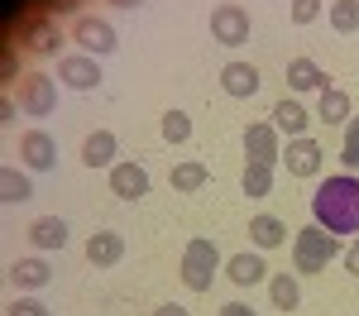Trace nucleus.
I'll list each match as a JSON object with an SVG mask.
<instances>
[{"label":"nucleus","instance_id":"4be33fe9","mask_svg":"<svg viewBox=\"0 0 359 316\" xmlns=\"http://www.w3.org/2000/svg\"><path fill=\"white\" fill-rule=\"evenodd\" d=\"M316 115H321L326 125H345V120H350V96H345L340 86H326V91H321V106H316Z\"/></svg>","mask_w":359,"mask_h":316},{"label":"nucleus","instance_id":"0eeeda50","mask_svg":"<svg viewBox=\"0 0 359 316\" xmlns=\"http://www.w3.org/2000/svg\"><path fill=\"white\" fill-rule=\"evenodd\" d=\"M211 34H216V43H225V48H240L249 39L245 5H216V10H211Z\"/></svg>","mask_w":359,"mask_h":316},{"label":"nucleus","instance_id":"6e6552de","mask_svg":"<svg viewBox=\"0 0 359 316\" xmlns=\"http://www.w3.org/2000/svg\"><path fill=\"white\" fill-rule=\"evenodd\" d=\"M321 139H311V135H302V139H292L287 149H283V168L292 172V177H316L321 172Z\"/></svg>","mask_w":359,"mask_h":316},{"label":"nucleus","instance_id":"6ab92c4d","mask_svg":"<svg viewBox=\"0 0 359 316\" xmlns=\"http://www.w3.org/2000/svg\"><path fill=\"white\" fill-rule=\"evenodd\" d=\"M264 273H269V268H264V259H259V254H235L230 263H225V278H230V283H240V287L264 283Z\"/></svg>","mask_w":359,"mask_h":316},{"label":"nucleus","instance_id":"e433bc0d","mask_svg":"<svg viewBox=\"0 0 359 316\" xmlns=\"http://www.w3.org/2000/svg\"><path fill=\"white\" fill-rule=\"evenodd\" d=\"M154 316H187V307H177V302H168V307H158Z\"/></svg>","mask_w":359,"mask_h":316},{"label":"nucleus","instance_id":"aec40b11","mask_svg":"<svg viewBox=\"0 0 359 316\" xmlns=\"http://www.w3.org/2000/svg\"><path fill=\"white\" fill-rule=\"evenodd\" d=\"M249 235H254V245H259V249H278V245H283V235H292V230L283 226L278 216H254V221H249Z\"/></svg>","mask_w":359,"mask_h":316},{"label":"nucleus","instance_id":"2f4dec72","mask_svg":"<svg viewBox=\"0 0 359 316\" xmlns=\"http://www.w3.org/2000/svg\"><path fill=\"white\" fill-rule=\"evenodd\" d=\"M340 163L350 172H359V144H345V153H340Z\"/></svg>","mask_w":359,"mask_h":316},{"label":"nucleus","instance_id":"bb28decb","mask_svg":"<svg viewBox=\"0 0 359 316\" xmlns=\"http://www.w3.org/2000/svg\"><path fill=\"white\" fill-rule=\"evenodd\" d=\"M172 187H177V192L206 187V163H177V168H172Z\"/></svg>","mask_w":359,"mask_h":316},{"label":"nucleus","instance_id":"a211bd4d","mask_svg":"<svg viewBox=\"0 0 359 316\" xmlns=\"http://www.w3.org/2000/svg\"><path fill=\"white\" fill-rule=\"evenodd\" d=\"M29 240H34V249H62V245H67V221L39 216V221L29 226Z\"/></svg>","mask_w":359,"mask_h":316},{"label":"nucleus","instance_id":"7c9ffc66","mask_svg":"<svg viewBox=\"0 0 359 316\" xmlns=\"http://www.w3.org/2000/svg\"><path fill=\"white\" fill-rule=\"evenodd\" d=\"M15 72H20V57L5 48V57H0V77H5V82H15Z\"/></svg>","mask_w":359,"mask_h":316},{"label":"nucleus","instance_id":"ddd939ff","mask_svg":"<svg viewBox=\"0 0 359 316\" xmlns=\"http://www.w3.org/2000/svg\"><path fill=\"white\" fill-rule=\"evenodd\" d=\"M245 153H249V158H259V163H273V158H278L273 120H259V125H249V130H245Z\"/></svg>","mask_w":359,"mask_h":316},{"label":"nucleus","instance_id":"9b49d317","mask_svg":"<svg viewBox=\"0 0 359 316\" xmlns=\"http://www.w3.org/2000/svg\"><path fill=\"white\" fill-rule=\"evenodd\" d=\"M111 192L125 197V201L144 197V192H149V172L139 168V163H130V158H120V163L111 168Z\"/></svg>","mask_w":359,"mask_h":316},{"label":"nucleus","instance_id":"1a4fd4ad","mask_svg":"<svg viewBox=\"0 0 359 316\" xmlns=\"http://www.w3.org/2000/svg\"><path fill=\"white\" fill-rule=\"evenodd\" d=\"M20 158H25V168L48 172L57 163V139L48 130H25V135H20Z\"/></svg>","mask_w":359,"mask_h":316},{"label":"nucleus","instance_id":"20e7f679","mask_svg":"<svg viewBox=\"0 0 359 316\" xmlns=\"http://www.w3.org/2000/svg\"><path fill=\"white\" fill-rule=\"evenodd\" d=\"M15 39H20L25 48H34V53H57V48H62V34H57V25H53V20H43L39 10L15 20Z\"/></svg>","mask_w":359,"mask_h":316},{"label":"nucleus","instance_id":"9d476101","mask_svg":"<svg viewBox=\"0 0 359 316\" xmlns=\"http://www.w3.org/2000/svg\"><path fill=\"white\" fill-rule=\"evenodd\" d=\"M57 82L72 86V91H91V86L101 82V67H96L91 53H67L62 62H57Z\"/></svg>","mask_w":359,"mask_h":316},{"label":"nucleus","instance_id":"4c0bfd02","mask_svg":"<svg viewBox=\"0 0 359 316\" xmlns=\"http://www.w3.org/2000/svg\"><path fill=\"white\" fill-rule=\"evenodd\" d=\"M111 5H120V10H135V5H144V0H111Z\"/></svg>","mask_w":359,"mask_h":316},{"label":"nucleus","instance_id":"2eb2a0df","mask_svg":"<svg viewBox=\"0 0 359 316\" xmlns=\"http://www.w3.org/2000/svg\"><path fill=\"white\" fill-rule=\"evenodd\" d=\"M86 259L101 263V268H106V263H120V259H125V235H115V230H96V235L86 240Z\"/></svg>","mask_w":359,"mask_h":316},{"label":"nucleus","instance_id":"7ed1b4c3","mask_svg":"<svg viewBox=\"0 0 359 316\" xmlns=\"http://www.w3.org/2000/svg\"><path fill=\"white\" fill-rule=\"evenodd\" d=\"M216 273H221V249L206 235L187 240V249H182V283L192 287V292H206V287L216 283Z\"/></svg>","mask_w":359,"mask_h":316},{"label":"nucleus","instance_id":"412c9836","mask_svg":"<svg viewBox=\"0 0 359 316\" xmlns=\"http://www.w3.org/2000/svg\"><path fill=\"white\" fill-rule=\"evenodd\" d=\"M10 278H15V287H29V292H34V287H43V283H48L53 273H48V263H43V259H15Z\"/></svg>","mask_w":359,"mask_h":316},{"label":"nucleus","instance_id":"393cba45","mask_svg":"<svg viewBox=\"0 0 359 316\" xmlns=\"http://www.w3.org/2000/svg\"><path fill=\"white\" fill-rule=\"evenodd\" d=\"M0 197L10 201V206H15V201H29V197H34V182H29V172L5 168V172H0Z\"/></svg>","mask_w":359,"mask_h":316},{"label":"nucleus","instance_id":"dca6fc26","mask_svg":"<svg viewBox=\"0 0 359 316\" xmlns=\"http://www.w3.org/2000/svg\"><path fill=\"white\" fill-rule=\"evenodd\" d=\"M82 163L86 168H115V135L111 130H91V135H86Z\"/></svg>","mask_w":359,"mask_h":316},{"label":"nucleus","instance_id":"c756f323","mask_svg":"<svg viewBox=\"0 0 359 316\" xmlns=\"http://www.w3.org/2000/svg\"><path fill=\"white\" fill-rule=\"evenodd\" d=\"M321 15V0H292V25H311Z\"/></svg>","mask_w":359,"mask_h":316},{"label":"nucleus","instance_id":"f257e3e1","mask_svg":"<svg viewBox=\"0 0 359 316\" xmlns=\"http://www.w3.org/2000/svg\"><path fill=\"white\" fill-rule=\"evenodd\" d=\"M311 216L316 226L331 235H359V177L355 172H335L321 182V192L311 197Z\"/></svg>","mask_w":359,"mask_h":316},{"label":"nucleus","instance_id":"5701e85b","mask_svg":"<svg viewBox=\"0 0 359 316\" xmlns=\"http://www.w3.org/2000/svg\"><path fill=\"white\" fill-rule=\"evenodd\" d=\"M269 192H273V163L249 158L245 163V197H269Z\"/></svg>","mask_w":359,"mask_h":316},{"label":"nucleus","instance_id":"473e14b6","mask_svg":"<svg viewBox=\"0 0 359 316\" xmlns=\"http://www.w3.org/2000/svg\"><path fill=\"white\" fill-rule=\"evenodd\" d=\"M345 268H350V273H355V278H359V235H355V245L345 249Z\"/></svg>","mask_w":359,"mask_h":316},{"label":"nucleus","instance_id":"39448f33","mask_svg":"<svg viewBox=\"0 0 359 316\" xmlns=\"http://www.w3.org/2000/svg\"><path fill=\"white\" fill-rule=\"evenodd\" d=\"M72 43H82V53H91V57H106V53H115V29H111V20H101V15H82L77 25H72Z\"/></svg>","mask_w":359,"mask_h":316},{"label":"nucleus","instance_id":"72a5a7b5","mask_svg":"<svg viewBox=\"0 0 359 316\" xmlns=\"http://www.w3.org/2000/svg\"><path fill=\"white\" fill-rule=\"evenodd\" d=\"M43 10H53V15H67V10H77V0H43Z\"/></svg>","mask_w":359,"mask_h":316},{"label":"nucleus","instance_id":"423d86ee","mask_svg":"<svg viewBox=\"0 0 359 316\" xmlns=\"http://www.w3.org/2000/svg\"><path fill=\"white\" fill-rule=\"evenodd\" d=\"M20 106H25L29 115H53L57 106V82L48 77V72H29V77H20Z\"/></svg>","mask_w":359,"mask_h":316},{"label":"nucleus","instance_id":"f8f14e48","mask_svg":"<svg viewBox=\"0 0 359 316\" xmlns=\"http://www.w3.org/2000/svg\"><path fill=\"white\" fill-rule=\"evenodd\" d=\"M306 125H311V115H306V106L297 101V96H287V101H278V106H273V130H283L287 139H302Z\"/></svg>","mask_w":359,"mask_h":316},{"label":"nucleus","instance_id":"4468645a","mask_svg":"<svg viewBox=\"0 0 359 316\" xmlns=\"http://www.w3.org/2000/svg\"><path fill=\"white\" fill-rule=\"evenodd\" d=\"M326 72H321V62H311V57H292L287 62V86L302 96V91H326Z\"/></svg>","mask_w":359,"mask_h":316},{"label":"nucleus","instance_id":"cd10ccee","mask_svg":"<svg viewBox=\"0 0 359 316\" xmlns=\"http://www.w3.org/2000/svg\"><path fill=\"white\" fill-rule=\"evenodd\" d=\"M192 135V120H187V111H168L163 115V139L168 144H182Z\"/></svg>","mask_w":359,"mask_h":316},{"label":"nucleus","instance_id":"c85d7f7f","mask_svg":"<svg viewBox=\"0 0 359 316\" xmlns=\"http://www.w3.org/2000/svg\"><path fill=\"white\" fill-rule=\"evenodd\" d=\"M5 316H48V307H43L39 297H15V302L5 307Z\"/></svg>","mask_w":359,"mask_h":316},{"label":"nucleus","instance_id":"c9c22d12","mask_svg":"<svg viewBox=\"0 0 359 316\" xmlns=\"http://www.w3.org/2000/svg\"><path fill=\"white\" fill-rule=\"evenodd\" d=\"M345 144H359V115L345 120Z\"/></svg>","mask_w":359,"mask_h":316},{"label":"nucleus","instance_id":"f03ea898","mask_svg":"<svg viewBox=\"0 0 359 316\" xmlns=\"http://www.w3.org/2000/svg\"><path fill=\"white\" fill-rule=\"evenodd\" d=\"M335 254H340V240H335L326 226H306V230H297V240H292V263H297V273H321Z\"/></svg>","mask_w":359,"mask_h":316},{"label":"nucleus","instance_id":"b1692460","mask_svg":"<svg viewBox=\"0 0 359 316\" xmlns=\"http://www.w3.org/2000/svg\"><path fill=\"white\" fill-rule=\"evenodd\" d=\"M269 297H273V307L292 312V307L302 302V292H297V278H292V273H273V278H269Z\"/></svg>","mask_w":359,"mask_h":316},{"label":"nucleus","instance_id":"a878e982","mask_svg":"<svg viewBox=\"0 0 359 316\" xmlns=\"http://www.w3.org/2000/svg\"><path fill=\"white\" fill-rule=\"evenodd\" d=\"M331 29L335 34H355L359 29V0H335L331 5Z\"/></svg>","mask_w":359,"mask_h":316},{"label":"nucleus","instance_id":"f3484780","mask_svg":"<svg viewBox=\"0 0 359 316\" xmlns=\"http://www.w3.org/2000/svg\"><path fill=\"white\" fill-rule=\"evenodd\" d=\"M221 86L230 96H254V91H259V67H254V62H225Z\"/></svg>","mask_w":359,"mask_h":316},{"label":"nucleus","instance_id":"f704fd0d","mask_svg":"<svg viewBox=\"0 0 359 316\" xmlns=\"http://www.w3.org/2000/svg\"><path fill=\"white\" fill-rule=\"evenodd\" d=\"M221 316H254V307H245V302H225Z\"/></svg>","mask_w":359,"mask_h":316}]
</instances>
